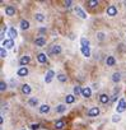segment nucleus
Listing matches in <instances>:
<instances>
[{
    "instance_id": "33",
    "label": "nucleus",
    "mask_w": 126,
    "mask_h": 130,
    "mask_svg": "<svg viewBox=\"0 0 126 130\" xmlns=\"http://www.w3.org/2000/svg\"><path fill=\"white\" fill-rule=\"evenodd\" d=\"M120 120H121L120 115H115V116H112V121H113V122H118Z\"/></svg>"
},
{
    "instance_id": "12",
    "label": "nucleus",
    "mask_w": 126,
    "mask_h": 130,
    "mask_svg": "<svg viewBox=\"0 0 126 130\" xmlns=\"http://www.w3.org/2000/svg\"><path fill=\"white\" fill-rule=\"evenodd\" d=\"M37 60H38V63H41V64H45L46 61H47V56H46L45 54H38L37 55Z\"/></svg>"
},
{
    "instance_id": "38",
    "label": "nucleus",
    "mask_w": 126,
    "mask_h": 130,
    "mask_svg": "<svg viewBox=\"0 0 126 130\" xmlns=\"http://www.w3.org/2000/svg\"><path fill=\"white\" fill-rule=\"evenodd\" d=\"M39 33H41V35H43V33H46V28H41V30H39Z\"/></svg>"
},
{
    "instance_id": "29",
    "label": "nucleus",
    "mask_w": 126,
    "mask_h": 130,
    "mask_svg": "<svg viewBox=\"0 0 126 130\" xmlns=\"http://www.w3.org/2000/svg\"><path fill=\"white\" fill-rule=\"evenodd\" d=\"M34 18H36V20H38V22H43L45 20V15L41 14V13H37L36 15H34Z\"/></svg>"
},
{
    "instance_id": "3",
    "label": "nucleus",
    "mask_w": 126,
    "mask_h": 130,
    "mask_svg": "<svg viewBox=\"0 0 126 130\" xmlns=\"http://www.w3.org/2000/svg\"><path fill=\"white\" fill-rule=\"evenodd\" d=\"M75 13H77V15H79L82 19H87V17H88V15H87V13H85L82 8H79V7H77V8H75Z\"/></svg>"
},
{
    "instance_id": "7",
    "label": "nucleus",
    "mask_w": 126,
    "mask_h": 130,
    "mask_svg": "<svg viewBox=\"0 0 126 130\" xmlns=\"http://www.w3.org/2000/svg\"><path fill=\"white\" fill-rule=\"evenodd\" d=\"M3 46H5L7 49H13V46H14V41H13L11 38L4 40V41H3Z\"/></svg>"
},
{
    "instance_id": "22",
    "label": "nucleus",
    "mask_w": 126,
    "mask_h": 130,
    "mask_svg": "<svg viewBox=\"0 0 126 130\" xmlns=\"http://www.w3.org/2000/svg\"><path fill=\"white\" fill-rule=\"evenodd\" d=\"M28 105L32 106V107H36V106L38 105V100H37L36 97H31L29 101H28Z\"/></svg>"
},
{
    "instance_id": "5",
    "label": "nucleus",
    "mask_w": 126,
    "mask_h": 130,
    "mask_svg": "<svg viewBox=\"0 0 126 130\" xmlns=\"http://www.w3.org/2000/svg\"><path fill=\"white\" fill-rule=\"evenodd\" d=\"M34 45H36V46H38V47H43L45 45H46V38H43V37L36 38V40H34Z\"/></svg>"
},
{
    "instance_id": "34",
    "label": "nucleus",
    "mask_w": 126,
    "mask_h": 130,
    "mask_svg": "<svg viewBox=\"0 0 126 130\" xmlns=\"http://www.w3.org/2000/svg\"><path fill=\"white\" fill-rule=\"evenodd\" d=\"M5 31H7V26H3V27H1V32H0V37H1V38H4Z\"/></svg>"
},
{
    "instance_id": "4",
    "label": "nucleus",
    "mask_w": 126,
    "mask_h": 130,
    "mask_svg": "<svg viewBox=\"0 0 126 130\" xmlns=\"http://www.w3.org/2000/svg\"><path fill=\"white\" fill-rule=\"evenodd\" d=\"M54 77H55V71H54V70H48L47 73H46L45 82H46V83H51V80H52Z\"/></svg>"
},
{
    "instance_id": "31",
    "label": "nucleus",
    "mask_w": 126,
    "mask_h": 130,
    "mask_svg": "<svg viewBox=\"0 0 126 130\" xmlns=\"http://www.w3.org/2000/svg\"><path fill=\"white\" fill-rule=\"evenodd\" d=\"M0 56H1L3 59H4V58H7V56H8V54H7V51H5V49H4V47L0 49Z\"/></svg>"
},
{
    "instance_id": "21",
    "label": "nucleus",
    "mask_w": 126,
    "mask_h": 130,
    "mask_svg": "<svg viewBox=\"0 0 126 130\" xmlns=\"http://www.w3.org/2000/svg\"><path fill=\"white\" fill-rule=\"evenodd\" d=\"M9 36H10V38L13 40V38H15L17 36H18V32H17V30L14 27H11L10 30H9Z\"/></svg>"
},
{
    "instance_id": "1",
    "label": "nucleus",
    "mask_w": 126,
    "mask_h": 130,
    "mask_svg": "<svg viewBox=\"0 0 126 130\" xmlns=\"http://www.w3.org/2000/svg\"><path fill=\"white\" fill-rule=\"evenodd\" d=\"M126 110V101L124 98H121L118 101V105L116 107V111H117V114H121V112H124Z\"/></svg>"
},
{
    "instance_id": "2",
    "label": "nucleus",
    "mask_w": 126,
    "mask_h": 130,
    "mask_svg": "<svg viewBox=\"0 0 126 130\" xmlns=\"http://www.w3.org/2000/svg\"><path fill=\"white\" fill-rule=\"evenodd\" d=\"M117 14V8L115 7V5H110V7L107 8V15L110 17H115Z\"/></svg>"
},
{
    "instance_id": "8",
    "label": "nucleus",
    "mask_w": 126,
    "mask_h": 130,
    "mask_svg": "<svg viewBox=\"0 0 126 130\" xmlns=\"http://www.w3.org/2000/svg\"><path fill=\"white\" fill-rule=\"evenodd\" d=\"M99 115V109L98 107H92V109L88 111V116H98Z\"/></svg>"
},
{
    "instance_id": "6",
    "label": "nucleus",
    "mask_w": 126,
    "mask_h": 130,
    "mask_svg": "<svg viewBox=\"0 0 126 130\" xmlns=\"http://www.w3.org/2000/svg\"><path fill=\"white\" fill-rule=\"evenodd\" d=\"M82 96H83V97H85V98H89L90 96H92V89L89 87H84L82 89Z\"/></svg>"
},
{
    "instance_id": "26",
    "label": "nucleus",
    "mask_w": 126,
    "mask_h": 130,
    "mask_svg": "<svg viewBox=\"0 0 126 130\" xmlns=\"http://www.w3.org/2000/svg\"><path fill=\"white\" fill-rule=\"evenodd\" d=\"M82 89L83 88H80L79 86H75V87H74V96H75V97L80 96V94H82Z\"/></svg>"
},
{
    "instance_id": "20",
    "label": "nucleus",
    "mask_w": 126,
    "mask_h": 130,
    "mask_svg": "<svg viewBox=\"0 0 126 130\" xmlns=\"http://www.w3.org/2000/svg\"><path fill=\"white\" fill-rule=\"evenodd\" d=\"M20 28H22L23 31L28 30V28H29V22H28V20H26V19H23V20L20 22Z\"/></svg>"
},
{
    "instance_id": "40",
    "label": "nucleus",
    "mask_w": 126,
    "mask_h": 130,
    "mask_svg": "<svg viewBox=\"0 0 126 130\" xmlns=\"http://www.w3.org/2000/svg\"><path fill=\"white\" fill-rule=\"evenodd\" d=\"M125 4H126V1H125Z\"/></svg>"
},
{
    "instance_id": "9",
    "label": "nucleus",
    "mask_w": 126,
    "mask_h": 130,
    "mask_svg": "<svg viewBox=\"0 0 126 130\" xmlns=\"http://www.w3.org/2000/svg\"><path fill=\"white\" fill-rule=\"evenodd\" d=\"M5 14L11 17V15H14L15 14V8L14 7H11V5H8L7 8H5Z\"/></svg>"
},
{
    "instance_id": "17",
    "label": "nucleus",
    "mask_w": 126,
    "mask_h": 130,
    "mask_svg": "<svg viewBox=\"0 0 126 130\" xmlns=\"http://www.w3.org/2000/svg\"><path fill=\"white\" fill-rule=\"evenodd\" d=\"M22 93L23 94H29L31 93V87L28 84H23L22 86Z\"/></svg>"
},
{
    "instance_id": "16",
    "label": "nucleus",
    "mask_w": 126,
    "mask_h": 130,
    "mask_svg": "<svg viewBox=\"0 0 126 130\" xmlns=\"http://www.w3.org/2000/svg\"><path fill=\"white\" fill-rule=\"evenodd\" d=\"M48 111H50V106H48V105L39 106V114H47Z\"/></svg>"
},
{
    "instance_id": "25",
    "label": "nucleus",
    "mask_w": 126,
    "mask_h": 130,
    "mask_svg": "<svg viewBox=\"0 0 126 130\" xmlns=\"http://www.w3.org/2000/svg\"><path fill=\"white\" fill-rule=\"evenodd\" d=\"M66 111V106L65 105H59L56 107V112H59V114H62V112Z\"/></svg>"
},
{
    "instance_id": "11",
    "label": "nucleus",
    "mask_w": 126,
    "mask_h": 130,
    "mask_svg": "<svg viewBox=\"0 0 126 130\" xmlns=\"http://www.w3.org/2000/svg\"><path fill=\"white\" fill-rule=\"evenodd\" d=\"M18 77H26V75H28V69L24 66V68H19L18 69Z\"/></svg>"
},
{
    "instance_id": "14",
    "label": "nucleus",
    "mask_w": 126,
    "mask_h": 130,
    "mask_svg": "<svg viewBox=\"0 0 126 130\" xmlns=\"http://www.w3.org/2000/svg\"><path fill=\"white\" fill-rule=\"evenodd\" d=\"M99 102L103 103V105H106V103L110 102V97H108L107 94H101L99 96Z\"/></svg>"
},
{
    "instance_id": "24",
    "label": "nucleus",
    "mask_w": 126,
    "mask_h": 130,
    "mask_svg": "<svg viewBox=\"0 0 126 130\" xmlns=\"http://www.w3.org/2000/svg\"><path fill=\"white\" fill-rule=\"evenodd\" d=\"M112 80L115 83H118L120 80H121V74H120V73H115V74L112 75Z\"/></svg>"
},
{
    "instance_id": "35",
    "label": "nucleus",
    "mask_w": 126,
    "mask_h": 130,
    "mask_svg": "<svg viewBox=\"0 0 126 130\" xmlns=\"http://www.w3.org/2000/svg\"><path fill=\"white\" fill-rule=\"evenodd\" d=\"M97 37H98L99 41H102V40H105V33H103V32H99L98 35H97Z\"/></svg>"
},
{
    "instance_id": "18",
    "label": "nucleus",
    "mask_w": 126,
    "mask_h": 130,
    "mask_svg": "<svg viewBox=\"0 0 126 130\" xmlns=\"http://www.w3.org/2000/svg\"><path fill=\"white\" fill-rule=\"evenodd\" d=\"M74 101H75V96H74V94H68L66 97H65V102L69 103V105L74 103Z\"/></svg>"
},
{
    "instance_id": "23",
    "label": "nucleus",
    "mask_w": 126,
    "mask_h": 130,
    "mask_svg": "<svg viewBox=\"0 0 126 130\" xmlns=\"http://www.w3.org/2000/svg\"><path fill=\"white\" fill-rule=\"evenodd\" d=\"M65 126V122H64V120H59V121H56L55 122V128L56 129H62V128H64Z\"/></svg>"
},
{
    "instance_id": "19",
    "label": "nucleus",
    "mask_w": 126,
    "mask_h": 130,
    "mask_svg": "<svg viewBox=\"0 0 126 130\" xmlns=\"http://www.w3.org/2000/svg\"><path fill=\"white\" fill-rule=\"evenodd\" d=\"M80 51H82L83 56H85V58H89V56H90V49L89 47H82V49H80Z\"/></svg>"
},
{
    "instance_id": "32",
    "label": "nucleus",
    "mask_w": 126,
    "mask_h": 130,
    "mask_svg": "<svg viewBox=\"0 0 126 130\" xmlns=\"http://www.w3.org/2000/svg\"><path fill=\"white\" fill-rule=\"evenodd\" d=\"M5 88H7V83H5L4 80H1V82H0V91L4 92V91H5Z\"/></svg>"
},
{
    "instance_id": "30",
    "label": "nucleus",
    "mask_w": 126,
    "mask_h": 130,
    "mask_svg": "<svg viewBox=\"0 0 126 130\" xmlns=\"http://www.w3.org/2000/svg\"><path fill=\"white\" fill-rule=\"evenodd\" d=\"M57 79H59L61 83H64V82L68 80V77H66L65 74H59V75H57Z\"/></svg>"
},
{
    "instance_id": "15",
    "label": "nucleus",
    "mask_w": 126,
    "mask_h": 130,
    "mask_svg": "<svg viewBox=\"0 0 126 130\" xmlns=\"http://www.w3.org/2000/svg\"><path fill=\"white\" fill-rule=\"evenodd\" d=\"M106 64L108 66H113L115 64H116V60H115L113 56H107V59H106Z\"/></svg>"
},
{
    "instance_id": "10",
    "label": "nucleus",
    "mask_w": 126,
    "mask_h": 130,
    "mask_svg": "<svg viewBox=\"0 0 126 130\" xmlns=\"http://www.w3.org/2000/svg\"><path fill=\"white\" fill-rule=\"evenodd\" d=\"M61 51H62V49H61V46H59V45H54L52 49H51V54H55V55L61 54Z\"/></svg>"
},
{
    "instance_id": "27",
    "label": "nucleus",
    "mask_w": 126,
    "mask_h": 130,
    "mask_svg": "<svg viewBox=\"0 0 126 130\" xmlns=\"http://www.w3.org/2000/svg\"><path fill=\"white\" fill-rule=\"evenodd\" d=\"M80 45H82V47H89V41L87 38L83 37L82 40H80Z\"/></svg>"
},
{
    "instance_id": "28",
    "label": "nucleus",
    "mask_w": 126,
    "mask_h": 130,
    "mask_svg": "<svg viewBox=\"0 0 126 130\" xmlns=\"http://www.w3.org/2000/svg\"><path fill=\"white\" fill-rule=\"evenodd\" d=\"M87 5L89 8H94L98 5V1H97V0H89V1H87Z\"/></svg>"
},
{
    "instance_id": "36",
    "label": "nucleus",
    "mask_w": 126,
    "mask_h": 130,
    "mask_svg": "<svg viewBox=\"0 0 126 130\" xmlns=\"http://www.w3.org/2000/svg\"><path fill=\"white\" fill-rule=\"evenodd\" d=\"M64 4H65V8H70L71 4H73V1H71V0H68V1H65Z\"/></svg>"
},
{
    "instance_id": "39",
    "label": "nucleus",
    "mask_w": 126,
    "mask_h": 130,
    "mask_svg": "<svg viewBox=\"0 0 126 130\" xmlns=\"http://www.w3.org/2000/svg\"><path fill=\"white\" fill-rule=\"evenodd\" d=\"M22 130H26V129H22Z\"/></svg>"
},
{
    "instance_id": "13",
    "label": "nucleus",
    "mask_w": 126,
    "mask_h": 130,
    "mask_svg": "<svg viewBox=\"0 0 126 130\" xmlns=\"http://www.w3.org/2000/svg\"><path fill=\"white\" fill-rule=\"evenodd\" d=\"M31 61V58L29 56H23V58L20 59V61H19V64L22 65V68H24V65H27L28 63Z\"/></svg>"
},
{
    "instance_id": "37",
    "label": "nucleus",
    "mask_w": 126,
    "mask_h": 130,
    "mask_svg": "<svg viewBox=\"0 0 126 130\" xmlns=\"http://www.w3.org/2000/svg\"><path fill=\"white\" fill-rule=\"evenodd\" d=\"M39 128V124H32V125H31V129L32 130H37Z\"/></svg>"
}]
</instances>
